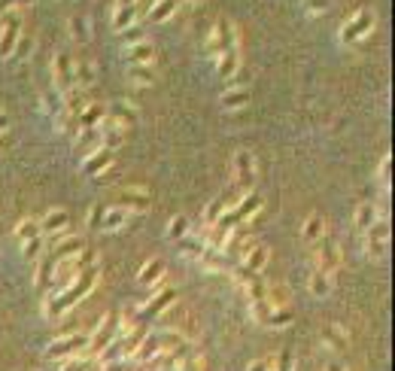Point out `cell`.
Here are the masks:
<instances>
[{"mask_svg": "<svg viewBox=\"0 0 395 371\" xmlns=\"http://www.w3.org/2000/svg\"><path fill=\"white\" fill-rule=\"evenodd\" d=\"M98 280H100V268H98V262L95 265H88L86 271L79 274V280L70 286V289H64V292H52L49 299L43 301V313H46V320H61L67 311H73L76 304L86 299V295L95 289L98 286Z\"/></svg>", "mask_w": 395, "mask_h": 371, "instance_id": "6da1fadb", "label": "cell"}, {"mask_svg": "<svg viewBox=\"0 0 395 371\" xmlns=\"http://www.w3.org/2000/svg\"><path fill=\"white\" fill-rule=\"evenodd\" d=\"M344 262V253H341V244H337L335 237L323 235L314 244V268H319V271H326L328 277L337 274V268H341Z\"/></svg>", "mask_w": 395, "mask_h": 371, "instance_id": "7a4b0ae2", "label": "cell"}, {"mask_svg": "<svg viewBox=\"0 0 395 371\" xmlns=\"http://www.w3.org/2000/svg\"><path fill=\"white\" fill-rule=\"evenodd\" d=\"M371 31H374V13H371V9H359V13L350 15L341 25L337 40H341V46H356L359 40H365Z\"/></svg>", "mask_w": 395, "mask_h": 371, "instance_id": "3957f363", "label": "cell"}, {"mask_svg": "<svg viewBox=\"0 0 395 371\" xmlns=\"http://www.w3.org/2000/svg\"><path fill=\"white\" fill-rule=\"evenodd\" d=\"M389 219L380 216L374 226L362 235V244H365V253H368L371 262H380V259H387V249H389Z\"/></svg>", "mask_w": 395, "mask_h": 371, "instance_id": "277c9868", "label": "cell"}, {"mask_svg": "<svg viewBox=\"0 0 395 371\" xmlns=\"http://www.w3.org/2000/svg\"><path fill=\"white\" fill-rule=\"evenodd\" d=\"M232 46H237V27L232 25V18L222 15L207 34V55L219 58V55H222L225 49H232Z\"/></svg>", "mask_w": 395, "mask_h": 371, "instance_id": "5b68a950", "label": "cell"}, {"mask_svg": "<svg viewBox=\"0 0 395 371\" xmlns=\"http://www.w3.org/2000/svg\"><path fill=\"white\" fill-rule=\"evenodd\" d=\"M232 174H234V186L241 189L243 195L253 192V183H255V174H259V164H255V155L250 150H241L234 152L232 159Z\"/></svg>", "mask_w": 395, "mask_h": 371, "instance_id": "8992f818", "label": "cell"}, {"mask_svg": "<svg viewBox=\"0 0 395 371\" xmlns=\"http://www.w3.org/2000/svg\"><path fill=\"white\" fill-rule=\"evenodd\" d=\"M88 347V335L86 332H73V335H64V338H55L49 347H46V356L55 359V363H61V359L67 356H76L82 350Z\"/></svg>", "mask_w": 395, "mask_h": 371, "instance_id": "52a82bcc", "label": "cell"}, {"mask_svg": "<svg viewBox=\"0 0 395 371\" xmlns=\"http://www.w3.org/2000/svg\"><path fill=\"white\" fill-rule=\"evenodd\" d=\"M271 262V249L268 244H262V240H246L243 249H241V268L250 274H262L265 268Z\"/></svg>", "mask_w": 395, "mask_h": 371, "instance_id": "ba28073f", "label": "cell"}, {"mask_svg": "<svg viewBox=\"0 0 395 371\" xmlns=\"http://www.w3.org/2000/svg\"><path fill=\"white\" fill-rule=\"evenodd\" d=\"M52 82H55V91L58 95H67V91L76 89V79H73V58L67 52H58L52 61Z\"/></svg>", "mask_w": 395, "mask_h": 371, "instance_id": "9c48e42d", "label": "cell"}, {"mask_svg": "<svg viewBox=\"0 0 395 371\" xmlns=\"http://www.w3.org/2000/svg\"><path fill=\"white\" fill-rule=\"evenodd\" d=\"M18 37H22V18L15 13H6L0 22V58H13Z\"/></svg>", "mask_w": 395, "mask_h": 371, "instance_id": "30bf717a", "label": "cell"}, {"mask_svg": "<svg viewBox=\"0 0 395 371\" xmlns=\"http://www.w3.org/2000/svg\"><path fill=\"white\" fill-rule=\"evenodd\" d=\"M116 207H122L128 213H149L152 210V195L146 189H134V186H128V189L119 192Z\"/></svg>", "mask_w": 395, "mask_h": 371, "instance_id": "8fae6325", "label": "cell"}, {"mask_svg": "<svg viewBox=\"0 0 395 371\" xmlns=\"http://www.w3.org/2000/svg\"><path fill=\"white\" fill-rule=\"evenodd\" d=\"M113 335H116V329H113V317H109V313H104V317L98 320L95 332H91V335H88L91 356H98V353H104L107 347H113Z\"/></svg>", "mask_w": 395, "mask_h": 371, "instance_id": "7c38bea8", "label": "cell"}, {"mask_svg": "<svg viewBox=\"0 0 395 371\" xmlns=\"http://www.w3.org/2000/svg\"><path fill=\"white\" fill-rule=\"evenodd\" d=\"M67 226H70V216H67V210H61V207H55V210H49L43 216V222H40V231H46V235H55V244L67 235ZM52 244V247H55Z\"/></svg>", "mask_w": 395, "mask_h": 371, "instance_id": "4fadbf2b", "label": "cell"}, {"mask_svg": "<svg viewBox=\"0 0 395 371\" xmlns=\"http://www.w3.org/2000/svg\"><path fill=\"white\" fill-rule=\"evenodd\" d=\"M155 58H159V49H155V43L146 40V37L140 43L125 46V61L128 64H155Z\"/></svg>", "mask_w": 395, "mask_h": 371, "instance_id": "5bb4252c", "label": "cell"}, {"mask_svg": "<svg viewBox=\"0 0 395 371\" xmlns=\"http://www.w3.org/2000/svg\"><path fill=\"white\" fill-rule=\"evenodd\" d=\"M177 295H180V292L173 289V286H164V289H159L149 301L143 304V317H159V313H164L173 301H177Z\"/></svg>", "mask_w": 395, "mask_h": 371, "instance_id": "9a60e30c", "label": "cell"}, {"mask_svg": "<svg viewBox=\"0 0 395 371\" xmlns=\"http://www.w3.org/2000/svg\"><path fill=\"white\" fill-rule=\"evenodd\" d=\"M109 164H113V152L104 150V146H98L95 152L82 159V171H86L88 177H100V174L109 171Z\"/></svg>", "mask_w": 395, "mask_h": 371, "instance_id": "2e32d148", "label": "cell"}, {"mask_svg": "<svg viewBox=\"0 0 395 371\" xmlns=\"http://www.w3.org/2000/svg\"><path fill=\"white\" fill-rule=\"evenodd\" d=\"M262 195L259 192H246L243 195V198H237V204H234V219L237 222H250L253 216H255V213H262Z\"/></svg>", "mask_w": 395, "mask_h": 371, "instance_id": "e0dca14e", "label": "cell"}, {"mask_svg": "<svg viewBox=\"0 0 395 371\" xmlns=\"http://www.w3.org/2000/svg\"><path fill=\"white\" fill-rule=\"evenodd\" d=\"M319 341L328 347V350H347L350 347V335H347V329L344 326H337V323H332V326H323L319 329Z\"/></svg>", "mask_w": 395, "mask_h": 371, "instance_id": "ac0fdd59", "label": "cell"}, {"mask_svg": "<svg viewBox=\"0 0 395 371\" xmlns=\"http://www.w3.org/2000/svg\"><path fill=\"white\" fill-rule=\"evenodd\" d=\"M323 235H326V216L323 213H310V216L301 222V240H304V247H314Z\"/></svg>", "mask_w": 395, "mask_h": 371, "instance_id": "d6986e66", "label": "cell"}, {"mask_svg": "<svg viewBox=\"0 0 395 371\" xmlns=\"http://www.w3.org/2000/svg\"><path fill=\"white\" fill-rule=\"evenodd\" d=\"M237 67H241V46H232V49H225L222 55L216 58V73L219 79H232Z\"/></svg>", "mask_w": 395, "mask_h": 371, "instance_id": "ffe728a7", "label": "cell"}, {"mask_svg": "<svg viewBox=\"0 0 395 371\" xmlns=\"http://www.w3.org/2000/svg\"><path fill=\"white\" fill-rule=\"evenodd\" d=\"M377 219H380V210H377V204H371V201H362L359 207H356V213H353V226H356L359 235H365V231H368Z\"/></svg>", "mask_w": 395, "mask_h": 371, "instance_id": "44dd1931", "label": "cell"}, {"mask_svg": "<svg viewBox=\"0 0 395 371\" xmlns=\"http://www.w3.org/2000/svg\"><path fill=\"white\" fill-rule=\"evenodd\" d=\"M76 253H82V237H79V235H64L58 244L52 247L49 262H58V259H70V256H76Z\"/></svg>", "mask_w": 395, "mask_h": 371, "instance_id": "7402d4cb", "label": "cell"}, {"mask_svg": "<svg viewBox=\"0 0 395 371\" xmlns=\"http://www.w3.org/2000/svg\"><path fill=\"white\" fill-rule=\"evenodd\" d=\"M250 100H253V89L237 86V89H225L222 98H219V104H222L225 110H243Z\"/></svg>", "mask_w": 395, "mask_h": 371, "instance_id": "603a6c76", "label": "cell"}, {"mask_svg": "<svg viewBox=\"0 0 395 371\" xmlns=\"http://www.w3.org/2000/svg\"><path fill=\"white\" fill-rule=\"evenodd\" d=\"M161 356V341H159V332H152V335H143V341H140V347H137V353H134V359L140 365H146V363H152V359H159Z\"/></svg>", "mask_w": 395, "mask_h": 371, "instance_id": "cb8c5ba5", "label": "cell"}, {"mask_svg": "<svg viewBox=\"0 0 395 371\" xmlns=\"http://www.w3.org/2000/svg\"><path fill=\"white\" fill-rule=\"evenodd\" d=\"M307 289L314 299H328V295H332V277L326 271H319V268H314V271L307 274Z\"/></svg>", "mask_w": 395, "mask_h": 371, "instance_id": "d4e9b609", "label": "cell"}, {"mask_svg": "<svg viewBox=\"0 0 395 371\" xmlns=\"http://www.w3.org/2000/svg\"><path fill=\"white\" fill-rule=\"evenodd\" d=\"M137 283H140V286H161L164 283V265H161V259H149V262L140 268V274H137Z\"/></svg>", "mask_w": 395, "mask_h": 371, "instance_id": "484cf974", "label": "cell"}, {"mask_svg": "<svg viewBox=\"0 0 395 371\" xmlns=\"http://www.w3.org/2000/svg\"><path fill=\"white\" fill-rule=\"evenodd\" d=\"M128 79L134 82V86H155V79H159V73H155V64H128Z\"/></svg>", "mask_w": 395, "mask_h": 371, "instance_id": "4316f807", "label": "cell"}, {"mask_svg": "<svg viewBox=\"0 0 395 371\" xmlns=\"http://www.w3.org/2000/svg\"><path fill=\"white\" fill-rule=\"evenodd\" d=\"M128 216L131 213L122 207H104V216H100V231H122L128 226Z\"/></svg>", "mask_w": 395, "mask_h": 371, "instance_id": "83f0119b", "label": "cell"}, {"mask_svg": "<svg viewBox=\"0 0 395 371\" xmlns=\"http://www.w3.org/2000/svg\"><path fill=\"white\" fill-rule=\"evenodd\" d=\"M107 116L113 119L116 125H122V128L137 125V110H134V104H128V100H119V104H113Z\"/></svg>", "mask_w": 395, "mask_h": 371, "instance_id": "f1b7e54d", "label": "cell"}, {"mask_svg": "<svg viewBox=\"0 0 395 371\" xmlns=\"http://www.w3.org/2000/svg\"><path fill=\"white\" fill-rule=\"evenodd\" d=\"M73 79H76V89H91L95 86V79H98V73H95V67L86 61V58H76L73 61Z\"/></svg>", "mask_w": 395, "mask_h": 371, "instance_id": "f546056e", "label": "cell"}, {"mask_svg": "<svg viewBox=\"0 0 395 371\" xmlns=\"http://www.w3.org/2000/svg\"><path fill=\"white\" fill-rule=\"evenodd\" d=\"M177 9H180V0H155L149 6V22H155V25L168 22V18L177 15Z\"/></svg>", "mask_w": 395, "mask_h": 371, "instance_id": "4dcf8cb0", "label": "cell"}, {"mask_svg": "<svg viewBox=\"0 0 395 371\" xmlns=\"http://www.w3.org/2000/svg\"><path fill=\"white\" fill-rule=\"evenodd\" d=\"M58 371H98V359L88 353H76L58 363Z\"/></svg>", "mask_w": 395, "mask_h": 371, "instance_id": "1f68e13d", "label": "cell"}, {"mask_svg": "<svg viewBox=\"0 0 395 371\" xmlns=\"http://www.w3.org/2000/svg\"><path fill=\"white\" fill-rule=\"evenodd\" d=\"M113 31L116 34H122V31H128V27H134L137 25V4L134 6H116V13H113Z\"/></svg>", "mask_w": 395, "mask_h": 371, "instance_id": "d6a6232c", "label": "cell"}, {"mask_svg": "<svg viewBox=\"0 0 395 371\" xmlns=\"http://www.w3.org/2000/svg\"><path fill=\"white\" fill-rule=\"evenodd\" d=\"M67 27H70V37H73V43H88V37H91V22H88V15H70L67 18Z\"/></svg>", "mask_w": 395, "mask_h": 371, "instance_id": "836d02e7", "label": "cell"}, {"mask_svg": "<svg viewBox=\"0 0 395 371\" xmlns=\"http://www.w3.org/2000/svg\"><path fill=\"white\" fill-rule=\"evenodd\" d=\"M104 116H107V110L100 107V104H86V110L76 116L79 131H82V128H98L100 122H104Z\"/></svg>", "mask_w": 395, "mask_h": 371, "instance_id": "e575fe53", "label": "cell"}, {"mask_svg": "<svg viewBox=\"0 0 395 371\" xmlns=\"http://www.w3.org/2000/svg\"><path fill=\"white\" fill-rule=\"evenodd\" d=\"M98 146H100V131L98 128H82V131L76 134V152L91 155Z\"/></svg>", "mask_w": 395, "mask_h": 371, "instance_id": "d590c367", "label": "cell"}, {"mask_svg": "<svg viewBox=\"0 0 395 371\" xmlns=\"http://www.w3.org/2000/svg\"><path fill=\"white\" fill-rule=\"evenodd\" d=\"M265 301H268L271 308H289V289L283 283L265 286Z\"/></svg>", "mask_w": 395, "mask_h": 371, "instance_id": "8d00e7d4", "label": "cell"}, {"mask_svg": "<svg viewBox=\"0 0 395 371\" xmlns=\"http://www.w3.org/2000/svg\"><path fill=\"white\" fill-rule=\"evenodd\" d=\"M34 237H43V231H40V222L27 216V219H22L15 226V240L18 244H27V240H34Z\"/></svg>", "mask_w": 395, "mask_h": 371, "instance_id": "74e56055", "label": "cell"}, {"mask_svg": "<svg viewBox=\"0 0 395 371\" xmlns=\"http://www.w3.org/2000/svg\"><path fill=\"white\" fill-rule=\"evenodd\" d=\"M195 262L201 265V268H207V271H213V274H222L225 271V262H222V253H219V249H204V253H201Z\"/></svg>", "mask_w": 395, "mask_h": 371, "instance_id": "f35d334b", "label": "cell"}, {"mask_svg": "<svg viewBox=\"0 0 395 371\" xmlns=\"http://www.w3.org/2000/svg\"><path fill=\"white\" fill-rule=\"evenodd\" d=\"M292 317H295L292 308H274L268 313V320H265V326H268V329H286L289 323H292Z\"/></svg>", "mask_w": 395, "mask_h": 371, "instance_id": "ab89813d", "label": "cell"}, {"mask_svg": "<svg viewBox=\"0 0 395 371\" xmlns=\"http://www.w3.org/2000/svg\"><path fill=\"white\" fill-rule=\"evenodd\" d=\"M140 341H143V332H137V329L128 332V335L122 338V344H119V353H122V359H134L137 347H140Z\"/></svg>", "mask_w": 395, "mask_h": 371, "instance_id": "60d3db41", "label": "cell"}, {"mask_svg": "<svg viewBox=\"0 0 395 371\" xmlns=\"http://www.w3.org/2000/svg\"><path fill=\"white\" fill-rule=\"evenodd\" d=\"M22 256L27 259V262H40V259L46 256L43 237H34V240H27V244H22Z\"/></svg>", "mask_w": 395, "mask_h": 371, "instance_id": "b9f144b4", "label": "cell"}, {"mask_svg": "<svg viewBox=\"0 0 395 371\" xmlns=\"http://www.w3.org/2000/svg\"><path fill=\"white\" fill-rule=\"evenodd\" d=\"M43 110H46V113H49L52 119H55V116H58L61 110H64V100H61V95H58V91H55V89H49V91H46V95H43Z\"/></svg>", "mask_w": 395, "mask_h": 371, "instance_id": "7bdbcfd3", "label": "cell"}, {"mask_svg": "<svg viewBox=\"0 0 395 371\" xmlns=\"http://www.w3.org/2000/svg\"><path fill=\"white\" fill-rule=\"evenodd\" d=\"M168 235L173 237V240H182L189 235V219L182 216V213H177V216L170 219V226H168Z\"/></svg>", "mask_w": 395, "mask_h": 371, "instance_id": "ee69618b", "label": "cell"}, {"mask_svg": "<svg viewBox=\"0 0 395 371\" xmlns=\"http://www.w3.org/2000/svg\"><path fill=\"white\" fill-rule=\"evenodd\" d=\"M392 155H383V162H380V168H377V183L383 186V192H389V183H392Z\"/></svg>", "mask_w": 395, "mask_h": 371, "instance_id": "f6af8a7d", "label": "cell"}, {"mask_svg": "<svg viewBox=\"0 0 395 371\" xmlns=\"http://www.w3.org/2000/svg\"><path fill=\"white\" fill-rule=\"evenodd\" d=\"M301 4H304L307 15H326L332 9V0H301Z\"/></svg>", "mask_w": 395, "mask_h": 371, "instance_id": "bcb514c9", "label": "cell"}, {"mask_svg": "<svg viewBox=\"0 0 395 371\" xmlns=\"http://www.w3.org/2000/svg\"><path fill=\"white\" fill-rule=\"evenodd\" d=\"M274 365L277 363H274L271 356H265V359H253V363L246 365V371H274Z\"/></svg>", "mask_w": 395, "mask_h": 371, "instance_id": "7dc6e473", "label": "cell"}, {"mask_svg": "<svg viewBox=\"0 0 395 371\" xmlns=\"http://www.w3.org/2000/svg\"><path fill=\"white\" fill-rule=\"evenodd\" d=\"M122 40H125V46H131V43H140L143 40V34H140V27H128V31H122Z\"/></svg>", "mask_w": 395, "mask_h": 371, "instance_id": "c3c4849f", "label": "cell"}, {"mask_svg": "<svg viewBox=\"0 0 395 371\" xmlns=\"http://www.w3.org/2000/svg\"><path fill=\"white\" fill-rule=\"evenodd\" d=\"M27 52H31V40L27 37H18V43H15V58H27Z\"/></svg>", "mask_w": 395, "mask_h": 371, "instance_id": "681fc988", "label": "cell"}, {"mask_svg": "<svg viewBox=\"0 0 395 371\" xmlns=\"http://www.w3.org/2000/svg\"><path fill=\"white\" fill-rule=\"evenodd\" d=\"M100 216H104V204H98V207H91V213H88V226L100 228Z\"/></svg>", "mask_w": 395, "mask_h": 371, "instance_id": "f907efd6", "label": "cell"}, {"mask_svg": "<svg viewBox=\"0 0 395 371\" xmlns=\"http://www.w3.org/2000/svg\"><path fill=\"white\" fill-rule=\"evenodd\" d=\"M9 125H13V119H9V113H4V110H0V134H6Z\"/></svg>", "mask_w": 395, "mask_h": 371, "instance_id": "816d5d0a", "label": "cell"}, {"mask_svg": "<svg viewBox=\"0 0 395 371\" xmlns=\"http://www.w3.org/2000/svg\"><path fill=\"white\" fill-rule=\"evenodd\" d=\"M326 371H347V365H344V363H328Z\"/></svg>", "mask_w": 395, "mask_h": 371, "instance_id": "f5cc1de1", "label": "cell"}, {"mask_svg": "<svg viewBox=\"0 0 395 371\" xmlns=\"http://www.w3.org/2000/svg\"><path fill=\"white\" fill-rule=\"evenodd\" d=\"M137 0H116V6H134Z\"/></svg>", "mask_w": 395, "mask_h": 371, "instance_id": "db71d44e", "label": "cell"}, {"mask_svg": "<svg viewBox=\"0 0 395 371\" xmlns=\"http://www.w3.org/2000/svg\"><path fill=\"white\" fill-rule=\"evenodd\" d=\"M180 4H182V0H180ZM186 4H195L198 6V4H204V0H186Z\"/></svg>", "mask_w": 395, "mask_h": 371, "instance_id": "11a10c76", "label": "cell"}, {"mask_svg": "<svg viewBox=\"0 0 395 371\" xmlns=\"http://www.w3.org/2000/svg\"><path fill=\"white\" fill-rule=\"evenodd\" d=\"M64 4H70V0H64Z\"/></svg>", "mask_w": 395, "mask_h": 371, "instance_id": "9f6ffc18", "label": "cell"}]
</instances>
